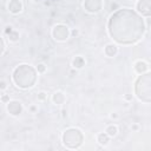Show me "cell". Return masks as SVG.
I'll return each instance as SVG.
<instances>
[{"instance_id":"cell-23","label":"cell","mask_w":151,"mask_h":151,"mask_svg":"<svg viewBox=\"0 0 151 151\" xmlns=\"http://www.w3.org/2000/svg\"><path fill=\"white\" fill-rule=\"evenodd\" d=\"M125 99H126V100H131V99H132V94H127V96H125Z\"/></svg>"},{"instance_id":"cell-24","label":"cell","mask_w":151,"mask_h":151,"mask_svg":"<svg viewBox=\"0 0 151 151\" xmlns=\"http://www.w3.org/2000/svg\"><path fill=\"white\" fill-rule=\"evenodd\" d=\"M72 35H78V31L73 29V31H72Z\"/></svg>"},{"instance_id":"cell-6","label":"cell","mask_w":151,"mask_h":151,"mask_svg":"<svg viewBox=\"0 0 151 151\" xmlns=\"http://www.w3.org/2000/svg\"><path fill=\"white\" fill-rule=\"evenodd\" d=\"M103 7L101 0H85L84 8L88 13H98Z\"/></svg>"},{"instance_id":"cell-17","label":"cell","mask_w":151,"mask_h":151,"mask_svg":"<svg viewBox=\"0 0 151 151\" xmlns=\"http://www.w3.org/2000/svg\"><path fill=\"white\" fill-rule=\"evenodd\" d=\"M37 71H38V73H44L46 71V65L45 64H38Z\"/></svg>"},{"instance_id":"cell-22","label":"cell","mask_w":151,"mask_h":151,"mask_svg":"<svg viewBox=\"0 0 151 151\" xmlns=\"http://www.w3.org/2000/svg\"><path fill=\"white\" fill-rule=\"evenodd\" d=\"M12 29H13V28H12L11 26H7V27H6V29H5V33H6V34H8V33H9Z\"/></svg>"},{"instance_id":"cell-14","label":"cell","mask_w":151,"mask_h":151,"mask_svg":"<svg viewBox=\"0 0 151 151\" xmlns=\"http://www.w3.org/2000/svg\"><path fill=\"white\" fill-rule=\"evenodd\" d=\"M84 65H85V60H84V58L80 57V55L76 57V58L73 59V61H72V66H73L74 68H81V67H84Z\"/></svg>"},{"instance_id":"cell-10","label":"cell","mask_w":151,"mask_h":151,"mask_svg":"<svg viewBox=\"0 0 151 151\" xmlns=\"http://www.w3.org/2000/svg\"><path fill=\"white\" fill-rule=\"evenodd\" d=\"M134 71L138 74H144L145 72L149 71V64L144 60H138L134 63Z\"/></svg>"},{"instance_id":"cell-13","label":"cell","mask_w":151,"mask_h":151,"mask_svg":"<svg viewBox=\"0 0 151 151\" xmlns=\"http://www.w3.org/2000/svg\"><path fill=\"white\" fill-rule=\"evenodd\" d=\"M97 140H98V143L101 144V145H107L109 142H110V136L106 134L105 132H101V133H99V134L97 136Z\"/></svg>"},{"instance_id":"cell-19","label":"cell","mask_w":151,"mask_h":151,"mask_svg":"<svg viewBox=\"0 0 151 151\" xmlns=\"http://www.w3.org/2000/svg\"><path fill=\"white\" fill-rule=\"evenodd\" d=\"M4 51H5V44H4V40L0 38V55L4 53Z\"/></svg>"},{"instance_id":"cell-21","label":"cell","mask_w":151,"mask_h":151,"mask_svg":"<svg viewBox=\"0 0 151 151\" xmlns=\"http://www.w3.org/2000/svg\"><path fill=\"white\" fill-rule=\"evenodd\" d=\"M1 101H4V103H8V101H9V98H8L7 96H2V97H1Z\"/></svg>"},{"instance_id":"cell-15","label":"cell","mask_w":151,"mask_h":151,"mask_svg":"<svg viewBox=\"0 0 151 151\" xmlns=\"http://www.w3.org/2000/svg\"><path fill=\"white\" fill-rule=\"evenodd\" d=\"M105 133L109 134L110 137H114V136L118 133V127H117V125H109V126L105 129Z\"/></svg>"},{"instance_id":"cell-9","label":"cell","mask_w":151,"mask_h":151,"mask_svg":"<svg viewBox=\"0 0 151 151\" xmlns=\"http://www.w3.org/2000/svg\"><path fill=\"white\" fill-rule=\"evenodd\" d=\"M8 11L13 14H18L22 11V2L20 0H11L8 2Z\"/></svg>"},{"instance_id":"cell-2","label":"cell","mask_w":151,"mask_h":151,"mask_svg":"<svg viewBox=\"0 0 151 151\" xmlns=\"http://www.w3.org/2000/svg\"><path fill=\"white\" fill-rule=\"evenodd\" d=\"M37 80V72L31 65H19L13 72V81L20 88H28L34 85Z\"/></svg>"},{"instance_id":"cell-8","label":"cell","mask_w":151,"mask_h":151,"mask_svg":"<svg viewBox=\"0 0 151 151\" xmlns=\"http://www.w3.org/2000/svg\"><path fill=\"white\" fill-rule=\"evenodd\" d=\"M7 111L12 116H19L22 112V105L18 100H9L7 103Z\"/></svg>"},{"instance_id":"cell-5","label":"cell","mask_w":151,"mask_h":151,"mask_svg":"<svg viewBox=\"0 0 151 151\" xmlns=\"http://www.w3.org/2000/svg\"><path fill=\"white\" fill-rule=\"evenodd\" d=\"M52 37L57 41H65L70 37V29L66 25L58 24L52 28Z\"/></svg>"},{"instance_id":"cell-20","label":"cell","mask_w":151,"mask_h":151,"mask_svg":"<svg viewBox=\"0 0 151 151\" xmlns=\"http://www.w3.org/2000/svg\"><path fill=\"white\" fill-rule=\"evenodd\" d=\"M5 88H7V84H6V81H0V90H5Z\"/></svg>"},{"instance_id":"cell-18","label":"cell","mask_w":151,"mask_h":151,"mask_svg":"<svg viewBox=\"0 0 151 151\" xmlns=\"http://www.w3.org/2000/svg\"><path fill=\"white\" fill-rule=\"evenodd\" d=\"M46 98H47V94H46L45 92H42V91L38 94V100H41V101H42V100H45Z\"/></svg>"},{"instance_id":"cell-3","label":"cell","mask_w":151,"mask_h":151,"mask_svg":"<svg viewBox=\"0 0 151 151\" xmlns=\"http://www.w3.org/2000/svg\"><path fill=\"white\" fill-rule=\"evenodd\" d=\"M134 91L137 97L145 103H150L151 100V79H150V73H145L142 74L137 81H136V86H134Z\"/></svg>"},{"instance_id":"cell-16","label":"cell","mask_w":151,"mask_h":151,"mask_svg":"<svg viewBox=\"0 0 151 151\" xmlns=\"http://www.w3.org/2000/svg\"><path fill=\"white\" fill-rule=\"evenodd\" d=\"M7 35H8V40L12 41V42H15V41L19 40V33H18L17 31H13V29H12Z\"/></svg>"},{"instance_id":"cell-1","label":"cell","mask_w":151,"mask_h":151,"mask_svg":"<svg viewBox=\"0 0 151 151\" xmlns=\"http://www.w3.org/2000/svg\"><path fill=\"white\" fill-rule=\"evenodd\" d=\"M110 19L117 21L120 25H124L125 27L112 37L119 44H133L138 41L144 34L145 26L143 19L130 8L117 11L111 15Z\"/></svg>"},{"instance_id":"cell-7","label":"cell","mask_w":151,"mask_h":151,"mask_svg":"<svg viewBox=\"0 0 151 151\" xmlns=\"http://www.w3.org/2000/svg\"><path fill=\"white\" fill-rule=\"evenodd\" d=\"M137 11L142 15L149 18L151 14V0H139L137 2Z\"/></svg>"},{"instance_id":"cell-12","label":"cell","mask_w":151,"mask_h":151,"mask_svg":"<svg viewBox=\"0 0 151 151\" xmlns=\"http://www.w3.org/2000/svg\"><path fill=\"white\" fill-rule=\"evenodd\" d=\"M65 94L63 92H55L53 96H52V100L54 104H64L65 103Z\"/></svg>"},{"instance_id":"cell-11","label":"cell","mask_w":151,"mask_h":151,"mask_svg":"<svg viewBox=\"0 0 151 151\" xmlns=\"http://www.w3.org/2000/svg\"><path fill=\"white\" fill-rule=\"evenodd\" d=\"M104 52H105V54L107 57H114L118 53V47L116 45H113V44H109V45H106Z\"/></svg>"},{"instance_id":"cell-4","label":"cell","mask_w":151,"mask_h":151,"mask_svg":"<svg viewBox=\"0 0 151 151\" xmlns=\"http://www.w3.org/2000/svg\"><path fill=\"white\" fill-rule=\"evenodd\" d=\"M63 143L65 144V146H67L70 149L79 147L83 143L81 131L79 129H74V127H71V129L66 130L63 134Z\"/></svg>"}]
</instances>
